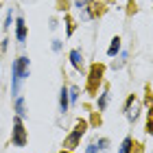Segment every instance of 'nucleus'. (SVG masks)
<instances>
[{
	"label": "nucleus",
	"mask_w": 153,
	"mask_h": 153,
	"mask_svg": "<svg viewBox=\"0 0 153 153\" xmlns=\"http://www.w3.org/2000/svg\"><path fill=\"white\" fill-rule=\"evenodd\" d=\"M103 74H105V66L103 64H92L90 74H88V92L90 94L99 92V85L103 83Z\"/></svg>",
	"instance_id": "1"
},
{
	"label": "nucleus",
	"mask_w": 153,
	"mask_h": 153,
	"mask_svg": "<svg viewBox=\"0 0 153 153\" xmlns=\"http://www.w3.org/2000/svg\"><path fill=\"white\" fill-rule=\"evenodd\" d=\"M85 129H88V123L85 120H79L74 125V129H72V134L66 138V142H64V147L68 149V151H72V149H76L79 147V142H81V138H83V134H85Z\"/></svg>",
	"instance_id": "2"
},
{
	"label": "nucleus",
	"mask_w": 153,
	"mask_h": 153,
	"mask_svg": "<svg viewBox=\"0 0 153 153\" xmlns=\"http://www.w3.org/2000/svg\"><path fill=\"white\" fill-rule=\"evenodd\" d=\"M26 129H24V125H22V118L16 116L13 118V136H11V142L16 144V147H24L26 144Z\"/></svg>",
	"instance_id": "3"
},
{
	"label": "nucleus",
	"mask_w": 153,
	"mask_h": 153,
	"mask_svg": "<svg viewBox=\"0 0 153 153\" xmlns=\"http://www.w3.org/2000/svg\"><path fill=\"white\" fill-rule=\"evenodd\" d=\"M138 112H140V101H138L136 94H131L127 99V105H125V116H127V120L129 123H136Z\"/></svg>",
	"instance_id": "4"
},
{
	"label": "nucleus",
	"mask_w": 153,
	"mask_h": 153,
	"mask_svg": "<svg viewBox=\"0 0 153 153\" xmlns=\"http://www.w3.org/2000/svg\"><path fill=\"white\" fill-rule=\"evenodd\" d=\"M16 37H18V42L26 39V22H24V18L16 20Z\"/></svg>",
	"instance_id": "5"
},
{
	"label": "nucleus",
	"mask_w": 153,
	"mask_h": 153,
	"mask_svg": "<svg viewBox=\"0 0 153 153\" xmlns=\"http://www.w3.org/2000/svg\"><path fill=\"white\" fill-rule=\"evenodd\" d=\"M68 105H70V96H68V90H66V88H61V92H59V112H61V114H66V112H68Z\"/></svg>",
	"instance_id": "6"
},
{
	"label": "nucleus",
	"mask_w": 153,
	"mask_h": 153,
	"mask_svg": "<svg viewBox=\"0 0 153 153\" xmlns=\"http://www.w3.org/2000/svg\"><path fill=\"white\" fill-rule=\"evenodd\" d=\"M70 61H72V66L76 68V70H83V57H81V51H70Z\"/></svg>",
	"instance_id": "7"
},
{
	"label": "nucleus",
	"mask_w": 153,
	"mask_h": 153,
	"mask_svg": "<svg viewBox=\"0 0 153 153\" xmlns=\"http://www.w3.org/2000/svg\"><path fill=\"white\" fill-rule=\"evenodd\" d=\"M118 53H120V37L116 35L112 39V44H109V48H107V55H109V57H116Z\"/></svg>",
	"instance_id": "8"
},
{
	"label": "nucleus",
	"mask_w": 153,
	"mask_h": 153,
	"mask_svg": "<svg viewBox=\"0 0 153 153\" xmlns=\"http://www.w3.org/2000/svg\"><path fill=\"white\" fill-rule=\"evenodd\" d=\"M131 147H134V140L127 136L123 140V144H120V149H118V153H131Z\"/></svg>",
	"instance_id": "9"
},
{
	"label": "nucleus",
	"mask_w": 153,
	"mask_h": 153,
	"mask_svg": "<svg viewBox=\"0 0 153 153\" xmlns=\"http://www.w3.org/2000/svg\"><path fill=\"white\" fill-rule=\"evenodd\" d=\"M16 112H18L20 118L26 116V112H24V99H22V96H18V99H16Z\"/></svg>",
	"instance_id": "10"
},
{
	"label": "nucleus",
	"mask_w": 153,
	"mask_h": 153,
	"mask_svg": "<svg viewBox=\"0 0 153 153\" xmlns=\"http://www.w3.org/2000/svg\"><path fill=\"white\" fill-rule=\"evenodd\" d=\"M107 101H109V92L105 90V92L99 96V109H105V107H107Z\"/></svg>",
	"instance_id": "11"
},
{
	"label": "nucleus",
	"mask_w": 153,
	"mask_h": 153,
	"mask_svg": "<svg viewBox=\"0 0 153 153\" xmlns=\"http://www.w3.org/2000/svg\"><path fill=\"white\" fill-rule=\"evenodd\" d=\"M147 134H153V105L149 107V116H147Z\"/></svg>",
	"instance_id": "12"
},
{
	"label": "nucleus",
	"mask_w": 153,
	"mask_h": 153,
	"mask_svg": "<svg viewBox=\"0 0 153 153\" xmlns=\"http://www.w3.org/2000/svg\"><path fill=\"white\" fill-rule=\"evenodd\" d=\"M68 96H70V103H76V99H79V88L72 85L70 90H68Z\"/></svg>",
	"instance_id": "13"
},
{
	"label": "nucleus",
	"mask_w": 153,
	"mask_h": 153,
	"mask_svg": "<svg viewBox=\"0 0 153 153\" xmlns=\"http://www.w3.org/2000/svg\"><path fill=\"white\" fill-rule=\"evenodd\" d=\"M88 4H90V0H74V7H76V9H83V11H85L88 9Z\"/></svg>",
	"instance_id": "14"
},
{
	"label": "nucleus",
	"mask_w": 153,
	"mask_h": 153,
	"mask_svg": "<svg viewBox=\"0 0 153 153\" xmlns=\"http://www.w3.org/2000/svg\"><path fill=\"white\" fill-rule=\"evenodd\" d=\"M66 24H68V35H72V33H74V26H76V24H74V20L66 16Z\"/></svg>",
	"instance_id": "15"
},
{
	"label": "nucleus",
	"mask_w": 153,
	"mask_h": 153,
	"mask_svg": "<svg viewBox=\"0 0 153 153\" xmlns=\"http://www.w3.org/2000/svg\"><path fill=\"white\" fill-rule=\"evenodd\" d=\"M96 147H99L101 151H105V149L109 147V140H107V138H101V140H99V144H96Z\"/></svg>",
	"instance_id": "16"
},
{
	"label": "nucleus",
	"mask_w": 153,
	"mask_h": 153,
	"mask_svg": "<svg viewBox=\"0 0 153 153\" xmlns=\"http://www.w3.org/2000/svg\"><path fill=\"white\" fill-rule=\"evenodd\" d=\"M53 51H55V53L61 51V42H59V39H53Z\"/></svg>",
	"instance_id": "17"
},
{
	"label": "nucleus",
	"mask_w": 153,
	"mask_h": 153,
	"mask_svg": "<svg viewBox=\"0 0 153 153\" xmlns=\"http://www.w3.org/2000/svg\"><path fill=\"white\" fill-rule=\"evenodd\" d=\"M11 22H13V16H11V11L7 13V22H4V29H9L11 26Z\"/></svg>",
	"instance_id": "18"
},
{
	"label": "nucleus",
	"mask_w": 153,
	"mask_h": 153,
	"mask_svg": "<svg viewBox=\"0 0 153 153\" xmlns=\"http://www.w3.org/2000/svg\"><path fill=\"white\" fill-rule=\"evenodd\" d=\"M85 153H99V147H96V144H90Z\"/></svg>",
	"instance_id": "19"
},
{
	"label": "nucleus",
	"mask_w": 153,
	"mask_h": 153,
	"mask_svg": "<svg viewBox=\"0 0 153 153\" xmlns=\"http://www.w3.org/2000/svg\"><path fill=\"white\" fill-rule=\"evenodd\" d=\"M61 153H72V151H68V149H66V151H61Z\"/></svg>",
	"instance_id": "20"
}]
</instances>
